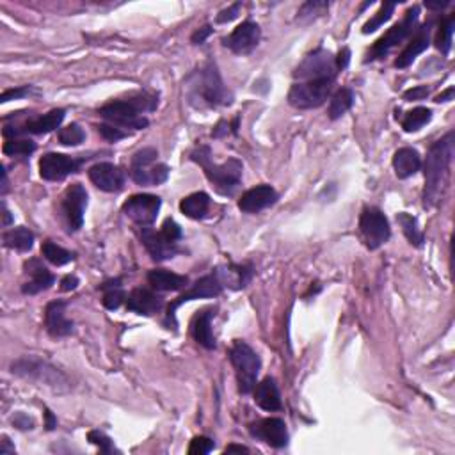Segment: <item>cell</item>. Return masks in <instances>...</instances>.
<instances>
[{"label": "cell", "mask_w": 455, "mask_h": 455, "mask_svg": "<svg viewBox=\"0 0 455 455\" xmlns=\"http://www.w3.org/2000/svg\"><path fill=\"white\" fill-rule=\"evenodd\" d=\"M260 25L247 20V22L240 23V25L224 39V46H228L232 52L246 56V54H251L256 49L258 43H260Z\"/></svg>", "instance_id": "9a60e30c"}, {"label": "cell", "mask_w": 455, "mask_h": 455, "mask_svg": "<svg viewBox=\"0 0 455 455\" xmlns=\"http://www.w3.org/2000/svg\"><path fill=\"white\" fill-rule=\"evenodd\" d=\"M187 98L196 108H212L232 104L233 96L223 82L217 64L212 59L206 61L199 70L187 79Z\"/></svg>", "instance_id": "7a4b0ae2"}, {"label": "cell", "mask_w": 455, "mask_h": 455, "mask_svg": "<svg viewBox=\"0 0 455 455\" xmlns=\"http://www.w3.org/2000/svg\"><path fill=\"white\" fill-rule=\"evenodd\" d=\"M30 91H32V87L30 86H22V87H16V89H8L2 93L0 101H2V104H8V101H11V100H20V98L29 96Z\"/></svg>", "instance_id": "7dc6e473"}, {"label": "cell", "mask_w": 455, "mask_h": 455, "mask_svg": "<svg viewBox=\"0 0 455 455\" xmlns=\"http://www.w3.org/2000/svg\"><path fill=\"white\" fill-rule=\"evenodd\" d=\"M25 273L30 276V280L23 283L22 287V292L27 295H36L43 290H49L54 285V281H56L54 274L37 258L27 261Z\"/></svg>", "instance_id": "44dd1931"}, {"label": "cell", "mask_w": 455, "mask_h": 455, "mask_svg": "<svg viewBox=\"0 0 455 455\" xmlns=\"http://www.w3.org/2000/svg\"><path fill=\"white\" fill-rule=\"evenodd\" d=\"M455 154V134L448 132L444 137L430 146L425 161V191H423V206L434 208L441 201L447 189L450 166Z\"/></svg>", "instance_id": "6da1fadb"}, {"label": "cell", "mask_w": 455, "mask_h": 455, "mask_svg": "<svg viewBox=\"0 0 455 455\" xmlns=\"http://www.w3.org/2000/svg\"><path fill=\"white\" fill-rule=\"evenodd\" d=\"M130 175L137 185L154 187L161 185L169 178V168L166 164H148V166H130Z\"/></svg>", "instance_id": "cb8c5ba5"}, {"label": "cell", "mask_w": 455, "mask_h": 455, "mask_svg": "<svg viewBox=\"0 0 455 455\" xmlns=\"http://www.w3.org/2000/svg\"><path fill=\"white\" fill-rule=\"evenodd\" d=\"M210 208V196L206 192H194L180 203V210L191 219H203Z\"/></svg>", "instance_id": "f546056e"}, {"label": "cell", "mask_w": 455, "mask_h": 455, "mask_svg": "<svg viewBox=\"0 0 455 455\" xmlns=\"http://www.w3.org/2000/svg\"><path fill=\"white\" fill-rule=\"evenodd\" d=\"M454 93H455L454 87H448V89L444 91V93H441L440 96L436 98V101H437V104H441V101H450V100H454Z\"/></svg>", "instance_id": "11a10c76"}, {"label": "cell", "mask_w": 455, "mask_h": 455, "mask_svg": "<svg viewBox=\"0 0 455 455\" xmlns=\"http://www.w3.org/2000/svg\"><path fill=\"white\" fill-rule=\"evenodd\" d=\"M63 216L66 219L68 230L70 232H79L84 224V213L87 208V192L84 185L80 183H73L66 189L63 196Z\"/></svg>", "instance_id": "7c38bea8"}, {"label": "cell", "mask_w": 455, "mask_h": 455, "mask_svg": "<svg viewBox=\"0 0 455 455\" xmlns=\"http://www.w3.org/2000/svg\"><path fill=\"white\" fill-rule=\"evenodd\" d=\"M448 4H450L448 0H444V2H437V4H429V2H425V6L429 9H443V8H447Z\"/></svg>", "instance_id": "94428289"}, {"label": "cell", "mask_w": 455, "mask_h": 455, "mask_svg": "<svg viewBox=\"0 0 455 455\" xmlns=\"http://www.w3.org/2000/svg\"><path fill=\"white\" fill-rule=\"evenodd\" d=\"M254 402L263 411H280L281 409V395L278 389L276 381L273 377H265L263 381L254 386Z\"/></svg>", "instance_id": "d4e9b609"}, {"label": "cell", "mask_w": 455, "mask_h": 455, "mask_svg": "<svg viewBox=\"0 0 455 455\" xmlns=\"http://www.w3.org/2000/svg\"><path fill=\"white\" fill-rule=\"evenodd\" d=\"M213 450V441L206 436H196L194 440L191 441V447H189V454L191 455H205L210 454Z\"/></svg>", "instance_id": "7bdbcfd3"}, {"label": "cell", "mask_w": 455, "mask_h": 455, "mask_svg": "<svg viewBox=\"0 0 455 455\" xmlns=\"http://www.w3.org/2000/svg\"><path fill=\"white\" fill-rule=\"evenodd\" d=\"M223 280H220L219 273H212L208 276H203L201 280L196 281L191 288L187 292H183L178 299L171 302L168 306V315H166V325L168 329L176 328V310H178L182 304L189 301H194V299H208V297H217V295L223 292Z\"/></svg>", "instance_id": "ba28073f"}, {"label": "cell", "mask_w": 455, "mask_h": 455, "mask_svg": "<svg viewBox=\"0 0 455 455\" xmlns=\"http://www.w3.org/2000/svg\"><path fill=\"white\" fill-rule=\"evenodd\" d=\"M98 132H100V135L104 139H107V141L111 142H118L121 141V139L128 137L127 132L121 130L120 127H114V125H98Z\"/></svg>", "instance_id": "f6af8a7d"}, {"label": "cell", "mask_w": 455, "mask_h": 455, "mask_svg": "<svg viewBox=\"0 0 455 455\" xmlns=\"http://www.w3.org/2000/svg\"><path fill=\"white\" fill-rule=\"evenodd\" d=\"M191 161L205 169V175L213 183L216 191L223 196H233L239 189L242 178V162L239 158H230L223 164L212 161V149L208 146H198L191 154Z\"/></svg>", "instance_id": "277c9868"}, {"label": "cell", "mask_w": 455, "mask_h": 455, "mask_svg": "<svg viewBox=\"0 0 455 455\" xmlns=\"http://www.w3.org/2000/svg\"><path fill=\"white\" fill-rule=\"evenodd\" d=\"M11 372L15 375L25 377V379H32V381L43 382V385L50 386L56 392H68L70 389V382H68L66 375L63 372L52 366L50 363L42 361L37 358H20L11 365Z\"/></svg>", "instance_id": "5b68a950"}, {"label": "cell", "mask_w": 455, "mask_h": 455, "mask_svg": "<svg viewBox=\"0 0 455 455\" xmlns=\"http://www.w3.org/2000/svg\"><path fill=\"white\" fill-rule=\"evenodd\" d=\"M34 244V233L30 232L29 228H13L9 232L4 233V246L9 247V249H16V251H25L32 249Z\"/></svg>", "instance_id": "4dcf8cb0"}, {"label": "cell", "mask_w": 455, "mask_h": 455, "mask_svg": "<svg viewBox=\"0 0 455 455\" xmlns=\"http://www.w3.org/2000/svg\"><path fill=\"white\" fill-rule=\"evenodd\" d=\"M2 216H4V220H2V224L4 226H8V224H11V213H9L8 206H6V203H2Z\"/></svg>", "instance_id": "91938a15"}, {"label": "cell", "mask_w": 455, "mask_h": 455, "mask_svg": "<svg viewBox=\"0 0 455 455\" xmlns=\"http://www.w3.org/2000/svg\"><path fill=\"white\" fill-rule=\"evenodd\" d=\"M393 169L399 178H409L422 169V157L414 148H400L393 155Z\"/></svg>", "instance_id": "484cf974"}, {"label": "cell", "mask_w": 455, "mask_h": 455, "mask_svg": "<svg viewBox=\"0 0 455 455\" xmlns=\"http://www.w3.org/2000/svg\"><path fill=\"white\" fill-rule=\"evenodd\" d=\"M64 116H66L64 108H54V111H50L49 114H45V116H39L32 121H27V123L22 127V130L23 134H34V135L50 134V132H54L56 128L61 127Z\"/></svg>", "instance_id": "83f0119b"}, {"label": "cell", "mask_w": 455, "mask_h": 455, "mask_svg": "<svg viewBox=\"0 0 455 455\" xmlns=\"http://www.w3.org/2000/svg\"><path fill=\"white\" fill-rule=\"evenodd\" d=\"M100 288L104 290V299H101V302H104V306L107 308V310H118V308L123 304L125 299H127L123 287H121V280L107 281V283L101 285Z\"/></svg>", "instance_id": "d6a6232c"}, {"label": "cell", "mask_w": 455, "mask_h": 455, "mask_svg": "<svg viewBox=\"0 0 455 455\" xmlns=\"http://www.w3.org/2000/svg\"><path fill=\"white\" fill-rule=\"evenodd\" d=\"M329 9L328 2H318V0H311L302 4L301 9L297 11V22L301 23H310L313 20L320 18L322 15H325V11Z\"/></svg>", "instance_id": "74e56055"}, {"label": "cell", "mask_w": 455, "mask_h": 455, "mask_svg": "<svg viewBox=\"0 0 455 455\" xmlns=\"http://www.w3.org/2000/svg\"><path fill=\"white\" fill-rule=\"evenodd\" d=\"M226 454H232V451H239V454H249V450H247L246 447H242V444H230V447H226Z\"/></svg>", "instance_id": "6f0895ef"}, {"label": "cell", "mask_w": 455, "mask_h": 455, "mask_svg": "<svg viewBox=\"0 0 455 455\" xmlns=\"http://www.w3.org/2000/svg\"><path fill=\"white\" fill-rule=\"evenodd\" d=\"M454 30H455V15H450L440 23V30H437V36H436V46L443 56H448V54H450Z\"/></svg>", "instance_id": "8d00e7d4"}, {"label": "cell", "mask_w": 455, "mask_h": 455, "mask_svg": "<svg viewBox=\"0 0 455 455\" xmlns=\"http://www.w3.org/2000/svg\"><path fill=\"white\" fill-rule=\"evenodd\" d=\"M161 233L166 237V239L171 240V242H178V240L182 239V228H180L173 219L164 220Z\"/></svg>", "instance_id": "bcb514c9"}, {"label": "cell", "mask_w": 455, "mask_h": 455, "mask_svg": "<svg viewBox=\"0 0 455 455\" xmlns=\"http://www.w3.org/2000/svg\"><path fill=\"white\" fill-rule=\"evenodd\" d=\"M87 437H89L91 443L96 444V447L100 448L101 454H112V451H118L116 448H114V443H112L111 437H108L107 434L100 432V430H91V432L87 434Z\"/></svg>", "instance_id": "b9f144b4"}, {"label": "cell", "mask_w": 455, "mask_h": 455, "mask_svg": "<svg viewBox=\"0 0 455 455\" xmlns=\"http://www.w3.org/2000/svg\"><path fill=\"white\" fill-rule=\"evenodd\" d=\"M141 240L155 261L169 260V258H173L178 253L176 242H171L161 232H154L151 228H142Z\"/></svg>", "instance_id": "ffe728a7"}, {"label": "cell", "mask_w": 455, "mask_h": 455, "mask_svg": "<svg viewBox=\"0 0 455 455\" xmlns=\"http://www.w3.org/2000/svg\"><path fill=\"white\" fill-rule=\"evenodd\" d=\"M157 105V98L151 96V94L141 93L128 98V100L108 101L98 111V114L114 127H128L141 130V128H146L149 125L148 118H144L142 114L155 111Z\"/></svg>", "instance_id": "3957f363"}, {"label": "cell", "mask_w": 455, "mask_h": 455, "mask_svg": "<svg viewBox=\"0 0 455 455\" xmlns=\"http://www.w3.org/2000/svg\"><path fill=\"white\" fill-rule=\"evenodd\" d=\"M42 254L50 261V263L57 265V267H61V265H66V263H70V261L75 260V253H71V251L57 246V244H54L52 240H46V242H43Z\"/></svg>", "instance_id": "d590c367"}, {"label": "cell", "mask_w": 455, "mask_h": 455, "mask_svg": "<svg viewBox=\"0 0 455 455\" xmlns=\"http://www.w3.org/2000/svg\"><path fill=\"white\" fill-rule=\"evenodd\" d=\"M418 16H420L418 6H413V8L407 9L406 15H404V18H402V22L397 23V25H393L392 29H389L388 32H386L385 36L379 39V42H375V45L370 49L368 56H366V59H365L366 63H368V61H373V59H379V57H385L389 50L395 49L399 43H402L404 39H406V37L413 32L414 25H416V22H418Z\"/></svg>", "instance_id": "30bf717a"}, {"label": "cell", "mask_w": 455, "mask_h": 455, "mask_svg": "<svg viewBox=\"0 0 455 455\" xmlns=\"http://www.w3.org/2000/svg\"><path fill=\"white\" fill-rule=\"evenodd\" d=\"M86 139V132L77 123H71L59 130V142L64 146H79Z\"/></svg>", "instance_id": "60d3db41"}, {"label": "cell", "mask_w": 455, "mask_h": 455, "mask_svg": "<svg viewBox=\"0 0 455 455\" xmlns=\"http://www.w3.org/2000/svg\"><path fill=\"white\" fill-rule=\"evenodd\" d=\"M335 80H308V82H297L292 86L288 93V104L295 108H317L328 100L331 94Z\"/></svg>", "instance_id": "9c48e42d"}, {"label": "cell", "mask_w": 455, "mask_h": 455, "mask_svg": "<svg viewBox=\"0 0 455 455\" xmlns=\"http://www.w3.org/2000/svg\"><path fill=\"white\" fill-rule=\"evenodd\" d=\"M230 361H232L233 368H235L240 393L247 395V393L253 392L254 386H256V377L261 368L260 356L246 342L237 339L232 351H230Z\"/></svg>", "instance_id": "8992f818"}, {"label": "cell", "mask_w": 455, "mask_h": 455, "mask_svg": "<svg viewBox=\"0 0 455 455\" xmlns=\"http://www.w3.org/2000/svg\"><path fill=\"white\" fill-rule=\"evenodd\" d=\"M77 287H79V278L77 276H66L61 281V290L63 292H71Z\"/></svg>", "instance_id": "f5cc1de1"}, {"label": "cell", "mask_w": 455, "mask_h": 455, "mask_svg": "<svg viewBox=\"0 0 455 455\" xmlns=\"http://www.w3.org/2000/svg\"><path fill=\"white\" fill-rule=\"evenodd\" d=\"M45 416H46V429H49V430H54V429H56V425H57V420H56V418H54L52 411H49V409H46Z\"/></svg>", "instance_id": "9f6ffc18"}, {"label": "cell", "mask_w": 455, "mask_h": 455, "mask_svg": "<svg viewBox=\"0 0 455 455\" xmlns=\"http://www.w3.org/2000/svg\"><path fill=\"white\" fill-rule=\"evenodd\" d=\"M251 434L263 443L274 448H283L288 444L287 423L281 418H265L249 425Z\"/></svg>", "instance_id": "e0dca14e"}, {"label": "cell", "mask_w": 455, "mask_h": 455, "mask_svg": "<svg viewBox=\"0 0 455 455\" xmlns=\"http://www.w3.org/2000/svg\"><path fill=\"white\" fill-rule=\"evenodd\" d=\"M430 43V25H423L418 32L414 34L409 45L402 50L399 59L395 61L397 68H407L422 52H425Z\"/></svg>", "instance_id": "4316f807"}, {"label": "cell", "mask_w": 455, "mask_h": 455, "mask_svg": "<svg viewBox=\"0 0 455 455\" xmlns=\"http://www.w3.org/2000/svg\"><path fill=\"white\" fill-rule=\"evenodd\" d=\"M240 8H242V6H240V4H233V6H230V8H228V9H223V11H220L219 15H217L216 22L217 23H228V22H232V20H235L237 16H239Z\"/></svg>", "instance_id": "681fc988"}, {"label": "cell", "mask_w": 455, "mask_h": 455, "mask_svg": "<svg viewBox=\"0 0 455 455\" xmlns=\"http://www.w3.org/2000/svg\"><path fill=\"white\" fill-rule=\"evenodd\" d=\"M430 94V87L427 86H418V87H413V89H407L406 93H404V100L406 101H420V100H425L427 96Z\"/></svg>", "instance_id": "c3c4849f"}, {"label": "cell", "mask_w": 455, "mask_h": 455, "mask_svg": "<svg viewBox=\"0 0 455 455\" xmlns=\"http://www.w3.org/2000/svg\"><path fill=\"white\" fill-rule=\"evenodd\" d=\"M397 4L395 2H385V4L381 6V9L375 13V16H373L372 20H368V22L363 25V34H370L373 32V30H377L379 27L382 25V23L388 22L389 18H392L393 11H395Z\"/></svg>", "instance_id": "ab89813d"}, {"label": "cell", "mask_w": 455, "mask_h": 455, "mask_svg": "<svg viewBox=\"0 0 455 455\" xmlns=\"http://www.w3.org/2000/svg\"><path fill=\"white\" fill-rule=\"evenodd\" d=\"M15 425H18L20 429H32L34 422L30 418H27V416H23V414H20L18 418L15 420Z\"/></svg>", "instance_id": "db71d44e"}, {"label": "cell", "mask_w": 455, "mask_h": 455, "mask_svg": "<svg viewBox=\"0 0 455 455\" xmlns=\"http://www.w3.org/2000/svg\"><path fill=\"white\" fill-rule=\"evenodd\" d=\"M359 230L370 249H377L392 237V228L385 213L375 206H366L359 217Z\"/></svg>", "instance_id": "8fae6325"}, {"label": "cell", "mask_w": 455, "mask_h": 455, "mask_svg": "<svg viewBox=\"0 0 455 455\" xmlns=\"http://www.w3.org/2000/svg\"><path fill=\"white\" fill-rule=\"evenodd\" d=\"M0 454H2V455L15 454V447H11V444H9L8 437H4V441H2V447H0Z\"/></svg>", "instance_id": "680465c9"}, {"label": "cell", "mask_w": 455, "mask_h": 455, "mask_svg": "<svg viewBox=\"0 0 455 455\" xmlns=\"http://www.w3.org/2000/svg\"><path fill=\"white\" fill-rule=\"evenodd\" d=\"M335 61H336V68H338V70H345L349 64V61H351V50L344 49L342 52L338 54V57H335Z\"/></svg>", "instance_id": "816d5d0a"}, {"label": "cell", "mask_w": 455, "mask_h": 455, "mask_svg": "<svg viewBox=\"0 0 455 455\" xmlns=\"http://www.w3.org/2000/svg\"><path fill=\"white\" fill-rule=\"evenodd\" d=\"M278 201V192L270 185H258L249 189L239 199V208L244 213H258Z\"/></svg>", "instance_id": "ac0fdd59"}, {"label": "cell", "mask_w": 455, "mask_h": 455, "mask_svg": "<svg viewBox=\"0 0 455 455\" xmlns=\"http://www.w3.org/2000/svg\"><path fill=\"white\" fill-rule=\"evenodd\" d=\"M397 220H399V224L402 226V232H404V235L407 237V240H409L413 246L422 247L423 240L425 239H423V233H422V230H420L416 217L409 216V213H406V212H400L399 216H397Z\"/></svg>", "instance_id": "836d02e7"}, {"label": "cell", "mask_w": 455, "mask_h": 455, "mask_svg": "<svg viewBox=\"0 0 455 455\" xmlns=\"http://www.w3.org/2000/svg\"><path fill=\"white\" fill-rule=\"evenodd\" d=\"M36 151V144L30 139H9L4 144V154L9 157H29Z\"/></svg>", "instance_id": "f35d334b"}, {"label": "cell", "mask_w": 455, "mask_h": 455, "mask_svg": "<svg viewBox=\"0 0 455 455\" xmlns=\"http://www.w3.org/2000/svg\"><path fill=\"white\" fill-rule=\"evenodd\" d=\"M432 120V111L427 107H416L411 112H407L406 118L402 120V128L406 132H416L422 127H425Z\"/></svg>", "instance_id": "e575fe53"}, {"label": "cell", "mask_w": 455, "mask_h": 455, "mask_svg": "<svg viewBox=\"0 0 455 455\" xmlns=\"http://www.w3.org/2000/svg\"><path fill=\"white\" fill-rule=\"evenodd\" d=\"M336 61L329 50L318 49L315 52L308 54L302 63L295 68L294 79L299 82H308V80H325L336 79Z\"/></svg>", "instance_id": "52a82bcc"}, {"label": "cell", "mask_w": 455, "mask_h": 455, "mask_svg": "<svg viewBox=\"0 0 455 455\" xmlns=\"http://www.w3.org/2000/svg\"><path fill=\"white\" fill-rule=\"evenodd\" d=\"M210 34H212V27L210 25L201 27V29L196 30V32L192 34V43H194V45H201V43H205V39L210 36Z\"/></svg>", "instance_id": "f907efd6"}, {"label": "cell", "mask_w": 455, "mask_h": 455, "mask_svg": "<svg viewBox=\"0 0 455 455\" xmlns=\"http://www.w3.org/2000/svg\"><path fill=\"white\" fill-rule=\"evenodd\" d=\"M213 315H216V310H213V308H205V310H201L196 313L194 320H192V325H191L192 336H194L196 342H198L201 347L208 349V351L216 349V345H217L216 336H213V332H212Z\"/></svg>", "instance_id": "603a6c76"}, {"label": "cell", "mask_w": 455, "mask_h": 455, "mask_svg": "<svg viewBox=\"0 0 455 455\" xmlns=\"http://www.w3.org/2000/svg\"><path fill=\"white\" fill-rule=\"evenodd\" d=\"M45 328L54 338H63L73 332V322L66 318V302L54 301L45 310Z\"/></svg>", "instance_id": "d6986e66"}, {"label": "cell", "mask_w": 455, "mask_h": 455, "mask_svg": "<svg viewBox=\"0 0 455 455\" xmlns=\"http://www.w3.org/2000/svg\"><path fill=\"white\" fill-rule=\"evenodd\" d=\"M158 157V151L155 148H142L139 149L137 154L132 157V164L130 166H148L154 164Z\"/></svg>", "instance_id": "ee69618b"}, {"label": "cell", "mask_w": 455, "mask_h": 455, "mask_svg": "<svg viewBox=\"0 0 455 455\" xmlns=\"http://www.w3.org/2000/svg\"><path fill=\"white\" fill-rule=\"evenodd\" d=\"M148 283L161 292H176L187 287L189 280L187 276H180V274L171 273L166 269H154L148 273Z\"/></svg>", "instance_id": "f1b7e54d"}, {"label": "cell", "mask_w": 455, "mask_h": 455, "mask_svg": "<svg viewBox=\"0 0 455 455\" xmlns=\"http://www.w3.org/2000/svg\"><path fill=\"white\" fill-rule=\"evenodd\" d=\"M162 201L158 196L151 194H135L128 198L123 205V213L128 219L134 220L135 224L142 228H148L157 220L158 212H161Z\"/></svg>", "instance_id": "4fadbf2b"}, {"label": "cell", "mask_w": 455, "mask_h": 455, "mask_svg": "<svg viewBox=\"0 0 455 455\" xmlns=\"http://www.w3.org/2000/svg\"><path fill=\"white\" fill-rule=\"evenodd\" d=\"M162 306H164V301L157 294L146 290V288H135L127 297L128 310L137 315H144V317H154L155 313L162 310Z\"/></svg>", "instance_id": "7402d4cb"}, {"label": "cell", "mask_w": 455, "mask_h": 455, "mask_svg": "<svg viewBox=\"0 0 455 455\" xmlns=\"http://www.w3.org/2000/svg\"><path fill=\"white\" fill-rule=\"evenodd\" d=\"M354 104V93L349 87H342V89L336 91L331 98V104H329V118L331 120H338L352 107Z\"/></svg>", "instance_id": "1f68e13d"}, {"label": "cell", "mask_w": 455, "mask_h": 455, "mask_svg": "<svg viewBox=\"0 0 455 455\" xmlns=\"http://www.w3.org/2000/svg\"><path fill=\"white\" fill-rule=\"evenodd\" d=\"M89 180L104 192H120L125 187V173L120 166L98 162L89 169Z\"/></svg>", "instance_id": "2e32d148"}, {"label": "cell", "mask_w": 455, "mask_h": 455, "mask_svg": "<svg viewBox=\"0 0 455 455\" xmlns=\"http://www.w3.org/2000/svg\"><path fill=\"white\" fill-rule=\"evenodd\" d=\"M82 162L84 158L77 161V158L68 157V155L63 154H46L39 161V175H42L43 180H49V182H61L66 176L77 173Z\"/></svg>", "instance_id": "5bb4252c"}, {"label": "cell", "mask_w": 455, "mask_h": 455, "mask_svg": "<svg viewBox=\"0 0 455 455\" xmlns=\"http://www.w3.org/2000/svg\"><path fill=\"white\" fill-rule=\"evenodd\" d=\"M6 192H8V175L2 169V194H6Z\"/></svg>", "instance_id": "6125c7cd"}]
</instances>
